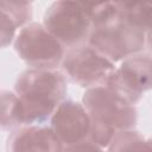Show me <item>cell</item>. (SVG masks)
<instances>
[{
  "mask_svg": "<svg viewBox=\"0 0 152 152\" xmlns=\"http://www.w3.org/2000/svg\"><path fill=\"white\" fill-rule=\"evenodd\" d=\"M17 28L14 21L0 10V49L7 48L14 40Z\"/></svg>",
  "mask_w": 152,
  "mask_h": 152,
  "instance_id": "13",
  "label": "cell"
},
{
  "mask_svg": "<svg viewBox=\"0 0 152 152\" xmlns=\"http://www.w3.org/2000/svg\"><path fill=\"white\" fill-rule=\"evenodd\" d=\"M21 104L24 125L40 124L51 116L68 93L65 76L56 69L30 68L14 84Z\"/></svg>",
  "mask_w": 152,
  "mask_h": 152,
  "instance_id": "2",
  "label": "cell"
},
{
  "mask_svg": "<svg viewBox=\"0 0 152 152\" xmlns=\"http://www.w3.org/2000/svg\"><path fill=\"white\" fill-rule=\"evenodd\" d=\"M24 125L21 104L15 91L0 90V129H15Z\"/></svg>",
  "mask_w": 152,
  "mask_h": 152,
  "instance_id": "10",
  "label": "cell"
},
{
  "mask_svg": "<svg viewBox=\"0 0 152 152\" xmlns=\"http://www.w3.org/2000/svg\"><path fill=\"white\" fill-rule=\"evenodd\" d=\"M82 104L91 121L89 139L100 150L107 148L116 131L134 128L137 125L135 106L106 84L88 88L82 96Z\"/></svg>",
  "mask_w": 152,
  "mask_h": 152,
  "instance_id": "3",
  "label": "cell"
},
{
  "mask_svg": "<svg viewBox=\"0 0 152 152\" xmlns=\"http://www.w3.org/2000/svg\"><path fill=\"white\" fill-rule=\"evenodd\" d=\"M13 42L15 52L30 68L57 69L64 57V46L40 23L21 26Z\"/></svg>",
  "mask_w": 152,
  "mask_h": 152,
  "instance_id": "4",
  "label": "cell"
},
{
  "mask_svg": "<svg viewBox=\"0 0 152 152\" xmlns=\"http://www.w3.org/2000/svg\"><path fill=\"white\" fill-rule=\"evenodd\" d=\"M74 1L82 7V10L88 14L91 21L113 5L112 0H74Z\"/></svg>",
  "mask_w": 152,
  "mask_h": 152,
  "instance_id": "14",
  "label": "cell"
},
{
  "mask_svg": "<svg viewBox=\"0 0 152 152\" xmlns=\"http://www.w3.org/2000/svg\"><path fill=\"white\" fill-rule=\"evenodd\" d=\"M6 148L12 152L19 151H63V146L51 127L36 124L23 125L15 128L7 139Z\"/></svg>",
  "mask_w": 152,
  "mask_h": 152,
  "instance_id": "9",
  "label": "cell"
},
{
  "mask_svg": "<svg viewBox=\"0 0 152 152\" xmlns=\"http://www.w3.org/2000/svg\"><path fill=\"white\" fill-rule=\"evenodd\" d=\"M50 124L63 151H72L77 145L90 140V116L80 102L63 100L51 114Z\"/></svg>",
  "mask_w": 152,
  "mask_h": 152,
  "instance_id": "8",
  "label": "cell"
},
{
  "mask_svg": "<svg viewBox=\"0 0 152 152\" xmlns=\"http://www.w3.org/2000/svg\"><path fill=\"white\" fill-rule=\"evenodd\" d=\"M32 2L31 0H0V10L14 21L17 27H21L32 19Z\"/></svg>",
  "mask_w": 152,
  "mask_h": 152,
  "instance_id": "12",
  "label": "cell"
},
{
  "mask_svg": "<svg viewBox=\"0 0 152 152\" xmlns=\"http://www.w3.org/2000/svg\"><path fill=\"white\" fill-rule=\"evenodd\" d=\"M87 44L116 63L145 51L150 45V31L113 4L91 21Z\"/></svg>",
  "mask_w": 152,
  "mask_h": 152,
  "instance_id": "1",
  "label": "cell"
},
{
  "mask_svg": "<svg viewBox=\"0 0 152 152\" xmlns=\"http://www.w3.org/2000/svg\"><path fill=\"white\" fill-rule=\"evenodd\" d=\"M151 53L141 51L121 61L114 68L106 86L135 104L151 88Z\"/></svg>",
  "mask_w": 152,
  "mask_h": 152,
  "instance_id": "7",
  "label": "cell"
},
{
  "mask_svg": "<svg viewBox=\"0 0 152 152\" xmlns=\"http://www.w3.org/2000/svg\"><path fill=\"white\" fill-rule=\"evenodd\" d=\"M151 148V140L134 128L116 131L107 146L109 151H150Z\"/></svg>",
  "mask_w": 152,
  "mask_h": 152,
  "instance_id": "11",
  "label": "cell"
},
{
  "mask_svg": "<svg viewBox=\"0 0 152 152\" xmlns=\"http://www.w3.org/2000/svg\"><path fill=\"white\" fill-rule=\"evenodd\" d=\"M114 64L87 43L69 48L61 63L65 76L86 89L104 86L115 68Z\"/></svg>",
  "mask_w": 152,
  "mask_h": 152,
  "instance_id": "6",
  "label": "cell"
},
{
  "mask_svg": "<svg viewBox=\"0 0 152 152\" xmlns=\"http://www.w3.org/2000/svg\"><path fill=\"white\" fill-rule=\"evenodd\" d=\"M113 4L121 11H134L137 8L151 5V0H112Z\"/></svg>",
  "mask_w": 152,
  "mask_h": 152,
  "instance_id": "15",
  "label": "cell"
},
{
  "mask_svg": "<svg viewBox=\"0 0 152 152\" xmlns=\"http://www.w3.org/2000/svg\"><path fill=\"white\" fill-rule=\"evenodd\" d=\"M43 25L69 49L87 43L91 20L74 0H56L44 13Z\"/></svg>",
  "mask_w": 152,
  "mask_h": 152,
  "instance_id": "5",
  "label": "cell"
}]
</instances>
